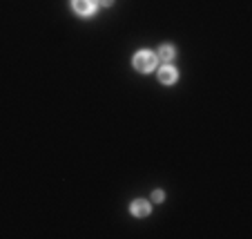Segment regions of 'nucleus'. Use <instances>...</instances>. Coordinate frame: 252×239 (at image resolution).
<instances>
[{"label": "nucleus", "mask_w": 252, "mask_h": 239, "mask_svg": "<svg viewBox=\"0 0 252 239\" xmlns=\"http://www.w3.org/2000/svg\"><path fill=\"white\" fill-rule=\"evenodd\" d=\"M158 65V58L154 52L150 49H141V52L134 54V67H136V72H143V74H150L154 72Z\"/></svg>", "instance_id": "1"}, {"label": "nucleus", "mask_w": 252, "mask_h": 239, "mask_svg": "<svg viewBox=\"0 0 252 239\" xmlns=\"http://www.w3.org/2000/svg\"><path fill=\"white\" fill-rule=\"evenodd\" d=\"M71 7L78 16L87 18V16H94L96 9L100 7V0H71Z\"/></svg>", "instance_id": "2"}, {"label": "nucleus", "mask_w": 252, "mask_h": 239, "mask_svg": "<svg viewBox=\"0 0 252 239\" xmlns=\"http://www.w3.org/2000/svg\"><path fill=\"white\" fill-rule=\"evenodd\" d=\"M157 76L163 85H172V83H176V78H179V72H176V67H172L170 63H165V65L158 67Z\"/></svg>", "instance_id": "3"}, {"label": "nucleus", "mask_w": 252, "mask_h": 239, "mask_svg": "<svg viewBox=\"0 0 252 239\" xmlns=\"http://www.w3.org/2000/svg\"><path fill=\"white\" fill-rule=\"evenodd\" d=\"M150 210H152V206H150V201H145V199H134L132 206H129V212H132L134 217H148Z\"/></svg>", "instance_id": "4"}, {"label": "nucleus", "mask_w": 252, "mask_h": 239, "mask_svg": "<svg viewBox=\"0 0 252 239\" xmlns=\"http://www.w3.org/2000/svg\"><path fill=\"white\" fill-rule=\"evenodd\" d=\"M157 54H158L157 58H161L163 63H172L174 61V56H176V49H174V45H161Z\"/></svg>", "instance_id": "5"}, {"label": "nucleus", "mask_w": 252, "mask_h": 239, "mask_svg": "<svg viewBox=\"0 0 252 239\" xmlns=\"http://www.w3.org/2000/svg\"><path fill=\"white\" fill-rule=\"evenodd\" d=\"M152 199H154V201H163V199H165V195H163L161 190H157V192L152 195Z\"/></svg>", "instance_id": "6"}, {"label": "nucleus", "mask_w": 252, "mask_h": 239, "mask_svg": "<svg viewBox=\"0 0 252 239\" xmlns=\"http://www.w3.org/2000/svg\"><path fill=\"white\" fill-rule=\"evenodd\" d=\"M112 2H114V0H100V5H105V7H110Z\"/></svg>", "instance_id": "7"}]
</instances>
